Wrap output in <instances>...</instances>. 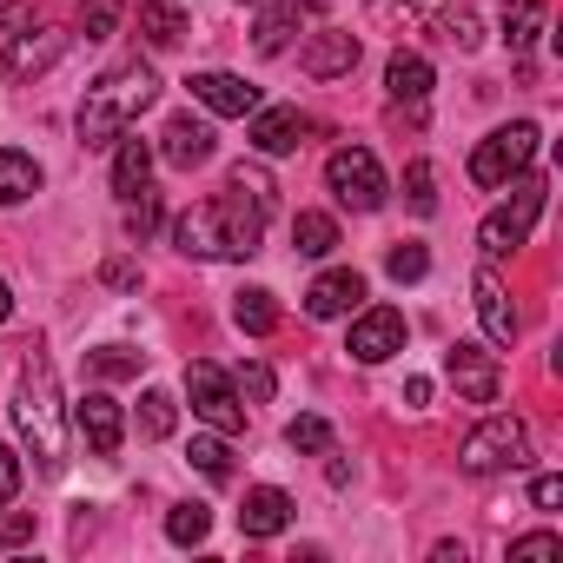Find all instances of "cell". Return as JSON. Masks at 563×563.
<instances>
[{"mask_svg": "<svg viewBox=\"0 0 563 563\" xmlns=\"http://www.w3.org/2000/svg\"><path fill=\"white\" fill-rule=\"evenodd\" d=\"M258 232H265V212H258L245 192L199 199L192 212L173 219V245H179L186 258H252V252H258Z\"/></svg>", "mask_w": 563, "mask_h": 563, "instance_id": "6da1fadb", "label": "cell"}, {"mask_svg": "<svg viewBox=\"0 0 563 563\" xmlns=\"http://www.w3.org/2000/svg\"><path fill=\"white\" fill-rule=\"evenodd\" d=\"M159 100V80H153V67H140V60H126V67H107L93 87H87V100H80V146H113L146 107Z\"/></svg>", "mask_w": 563, "mask_h": 563, "instance_id": "7a4b0ae2", "label": "cell"}, {"mask_svg": "<svg viewBox=\"0 0 563 563\" xmlns=\"http://www.w3.org/2000/svg\"><path fill=\"white\" fill-rule=\"evenodd\" d=\"M14 424L21 438L34 444L41 471L60 477V457H67V431H60V391H54V365L41 352H27V372H21V391H14Z\"/></svg>", "mask_w": 563, "mask_h": 563, "instance_id": "3957f363", "label": "cell"}, {"mask_svg": "<svg viewBox=\"0 0 563 563\" xmlns=\"http://www.w3.org/2000/svg\"><path fill=\"white\" fill-rule=\"evenodd\" d=\"M543 199H550V186L530 173V179H517V192H510V206H497L484 225H477V245H484V258H504V252H517L523 239H530V225L543 219Z\"/></svg>", "mask_w": 563, "mask_h": 563, "instance_id": "277c9868", "label": "cell"}, {"mask_svg": "<svg viewBox=\"0 0 563 563\" xmlns=\"http://www.w3.org/2000/svg\"><path fill=\"white\" fill-rule=\"evenodd\" d=\"M530 457V431H523V418H484L471 438H464V471L471 477H490V471H517Z\"/></svg>", "mask_w": 563, "mask_h": 563, "instance_id": "5b68a950", "label": "cell"}, {"mask_svg": "<svg viewBox=\"0 0 563 563\" xmlns=\"http://www.w3.org/2000/svg\"><path fill=\"white\" fill-rule=\"evenodd\" d=\"M530 159H537V126L517 120V126H497L490 140H477V153H471V179H477V186H510Z\"/></svg>", "mask_w": 563, "mask_h": 563, "instance_id": "8992f818", "label": "cell"}, {"mask_svg": "<svg viewBox=\"0 0 563 563\" xmlns=\"http://www.w3.org/2000/svg\"><path fill=\"white\" fill-rule=\"evenodd\" d=\"M325 186H332L339 206H352V212H378V206H385V173H378V159H372L365 146H339V153L325 159Z\"/></svg>", "mask_w": 563, "mask_h": 563, "instance_id": "52a82bcc", "label": "cell"}, {"mask_svg": "<svg viewBox=\"0 0 563 563\" xmlns=\"http://www.w3.org/2000/svg\"><path fill=\"white\" fill-rule=\"evenodd\" d=\"M186 391H192V418H206L219 438H239L245 431V405H239V391L225 385V372L219 365H186Z\"/></svg>", "mask_w": 563, "mask_h": 563, "instance_id": "ba28073f", "label": "cell"}, {"mask_svg": "<svg viewBox=\"0 0 563 563\" xmlns=\"http://www.w3.org/2000/svg\"><path fill=\"white\" fill-rule=\"evenodd\" d=\"M444 372H451V385H457L464 405H497V391H504L497 358H490L484 345H471V339H457V345L444 352Z\"/></svg>", "mask_w": 563, "mask_h": 563, "instance_id": "9c48e42d", "label": "cell"}, {"mask_svg": "<svg viewBox=\"0 0 563 563\" xmlns=\"http://www.w3.org/2000/svg\"><path fill=\"white\" fill-rule=\"evenodd\" d=\"M345 352H352L358 365H385L391 352H405V312H391V306H372V312L352 325Z\"/></svg>", "mask_w": 563, "mask_h": 563, "instance_id": "30bf717a", "label": "cell"}, {"mask_svg": "<svg viewBox=\"0 0 563 563\" xmlns=\"http://www.w3.org/2000/svg\"><path fill=\"white\" fill-rule=\"evenodd\" d=\"M67 47H74V34H60V27L14 34V41H8V74H14V80H41V74H47Z\"/></svg>", "mask_w": 563, "mask_h": 563, "instance_id": "8fae6325", "label": "cell"}, {"mask_svg": "<svg viewBox=\"0 0 563 563\" xmlns=\"http://www.w3.org/2000/svg\"><path fill=\"white\" fill-rule=\"evenodd\" d=\"M74 424H80V438H87L93 457H113L120 438H126V418H120V405H113L107 391H87V398L74 405Z\"/></svg>", "mask_w": 563, "mask_h": 563, "instance_id": "7c38bea8", "label": "cell"}, {"mask_svg": "<svg viewBox=\"0 0 563 563\" xmlns=\"http://www.w3.org/2000/svg\"><path fill=\"white\" fill-rule=\"evenodd\" d=\"M186 87H192V100H199V107H212V113H225V120L258 113V87H252V80H239V74H192Z\"/></svg>", "mask_w": 563, "mask_h": 563, "instance_id": "4fadbf2b", "label": "cell"}, {"mask_svg": "<svg viewBox=\"0 0 563 563\" xmlns=\"http://www.w3.org/2000/svg\"><path fill=\"white\" fill-rule=\"evenodd\" d=\"M306 133H312V120H306L299 107H272V113H258V120H252V146H258L265 159L299 153V146H306Z\"/></svg>", "mask_w": 563, "mask_h": 563, "instance_id": "5bb4252c", "label": "cell"}, {"mask_svg": "<svg viewBox=\"0 0 563 563\" xmlns=\"http://www.w3.org/2000/svg\"><path fill=\"white\" fill-rule=\"evenodd\" d=\"M319 21V8H299V0H278V8H265L258 14V27H252V47L272 60V54H286L292 47V34H306Z\"/></svg>", "mask_w": 563, "mask_h": 563, "instance_id": "9a60e30c", "label": "cell"}, {"mask_svg": "<svg viewBox=\"0 0 563 563\" xmlns=\"http://www.w3.org/2000/svg\"><path fill=\"white\" fill-rule=\"evenodd\" d=\"M159 153H166V166L192 173V166H206V159H212V126H206V120H192V113H179V120H166Z\"/></svg>", "mask_w": 563, "mask_h": 563, "instance_id": "2e32d148", "label": "cell"}, {"mask_svg": "<svg viewBox=\"0 0 563 563\" xmlns=\"http://www.w3.org/2000/svg\"><path fill=\"white\" fill-rule=\"evenodd\" d=\"M358 299H365V278L345 265V272H325V278H312L306 312H312V319H345V312H358Z\"/></svg>", "mask_w": 563, "mask_h": 563, "instance_id": "e0dca14e", "label": "cell"}, {"mask_svg": "<svg viewBox=\"0 0 563 563\" xmlns=\"http://www.w3.org/2000/svg\"><path fill=\"white\" fill-rule=\"evenodd\" d=\"M286 523H292V497L286 490H272V484L245 490V504H239V530L245 537H278Z\"/></svg>", "mask_w": 563, "mask_h": 563, "instance_id": "ac0fdd59", "label": "cell"}, {"mask_svg": "<svg viewBox=\"0 0 563 563\" xmlns=\"http://www.w3.org/2000/svg\"><path fill=\"white\" fill-rule=\"evenodd\" d=\"M358 67V34H319L306 54H299V74H312V80H339V74H352Z\"/></svg>", "mask_w": 563, "mask_h": 563, "instance_id": "d6986e66", "label": "cell"}, {"mask_svg": "<svg viewBox=\"0 0 563 563\" xmlns=\"http://www.w3.org/2000/svg\"><path fill=\"white\" fill-rule=\"evenodd\" d=\"M385 87H391V100H405V107H424V100H431V60H424V54H391V67H385Z\"/></svg>", "mask_w": 563, "mask_h": 563, "instance_id": "ffe728a7", "label": "cell"}, {"mask_svg": "<svg viewBox=\"0 0 563 563\" xmlns=\"http://www.w3.org/2000/svg\"><path fill=\"white\" fill-rule=\"evenodd\" d=\"M477 319H484L490 345H510L517 339V312H510V299H504V286H497L490 272H477Z\"/></svg>", "mask_w": 563, "mask_h": 563, "instance_id": "44dd1931", "label": "cell"}, {"mask_svg": "<svg viewBox=\"0 0 563 563\" xmlns=\"http://www.w3.org/2000/svg\"><path fill=\"white\" fill-rule=\"evenodd\" d=\"M146 179H153V146H146V140H126V133H120V159H113V192H120V199H140V192H146Z\"/></svg>", "mask_w": 563, "mask_h": 563, "instance_id": "7402d4cb", "label": "cell"}, {"mask_svg": "<svg viewBox=\"0 0 563 563\" xmlns=\"http://www.w3.org/2000/svg\"><path fill=\"white\" fill-rule=\"evenodd\" d=\"M232 325H239V332H252V339L278 332V299H272L265 286H245V292L232 299Z\"/></svg>", "mask_w": 563, "mask_h": 563, "instance_id": "603a6c76", "label": "cell"}, {"mask_svg": "<svg viewBox=\"0 0 563 563\" xmlns=\"http://www.w3.org/2000/svg\"><path fill=\"white\" fill-rule=\"evenodd\" d=\"M140 34H146V47H179L186 34H192V21L179 14V8H159V0H146V8H140Z\"/></svg>", "mask_w": 563, "mask_h": 563, "instance_id": "cb8c5ba5", "label": "cell"}, {"mask_svg": "<svg viewBox=\"0 0 563 563\" xmlns=\"http://www.w3.org/2000/svg\"><path fill=\"white\" fill-rule=\"evenodd\" d=\"M543 34V0H504V41L510 54H530Z\"/></svg>", "mask_w": 563, "mask_h": 563, "instance_id": "d4e9b609", "label": "cell"}, {"mask_svg": "<svg viewBox=\"0 0 563 563\" xmlns=\"http://www.w3.org/2000/svg\"><path fill=\"white\" fill-rule=\"evenodd\" d=\"M27 192H41V159H27V153H0V206H21Z\"/></svg>", "mask_w": 563, "mask_h": 563, "instance_id": "484cf974", "label": "cell"}, {"mask_svg": "<svg viewBox=\"0 0 563 563\" xmlns=\"http://www.w3.org/2000/svg\"><path fill=\"white\" fill-rule=\"evenodd\" d=\"M292 245H299V258H325V252L339 245V225H332L325 212H299V219H292Z\"/></svg>", "mask_w": 563, "mask_h": 563, "instance_id": "4316f807", "label": "cell"}, {"mask_svg": "<svg viewBox=\"0 0 563 563\" xmlns=\"http://www.w3.org/2000/svg\"><path fill=\"white\" fill-rule=\"evenodd\" d=\"M173 424H179V405H173V391H146L140 398V438H173Z\"/></svg>", "mask_w": 563, "mask_h": 563, "instance_id": "83f0119b", "label": "cell"}, {"mask_svg": "<svg viewBox=\"0 0 563 563\" xmlns=\"http://www.w3.org/2000/svg\"><path fill=\"white\" fill-rule=\"evenodd\" d=\"M206 530H212V510L206 504H173L166 510V537L173 543H206Z\"/></svg>", "mask_w": 563, "mask_h": 563, "instance_id": "f1b7e54d", "label": "cell"}, {"mask_svg": "<svg viewBox=\"0 0 563 563\" xmlns=\"http://www.w3.org/2000/svg\"><path fill=\"white\" fill-rule=\"evenodd\" d=\"M232 192H245L258 212H272V206H278V186H272V173H265V166H245V159L232 166Z\"/></svg>", "mask_w": 563, "mask_h": 563, "instance_id": "f546056e", "label": "cell"}, {"mask_svg": "<svg viewBox=\"0 0 563 563\" xmlns=\"http://www.w3.org/2000/svg\"><path fill=\"white\" fill-rule=\"evenodd\" d=\"M186 457H192V471H199V477H212V484H225V477H232V451H225V438H192V451H186Z\"/></svg>", "mask_w": 563, "mask_h": 563, "instance_id": "4dcf8cb0", "label": "cell"}, {"mask_svg": "<svg viewBox=\"0 0 563 563\" xmlns=\"http://www.w3.org/2000/svg\"><path fill=\"white\" fill-rule=\"evenodd\" d=\"M431 186H438V179H431V159H411V166H405V199H411L418 219L438 212V192H431Z\"/></svg>", "mask_w": 563, "mask_h": 563, "instance_id": "1f68e13d", "label": "cell"}, {"mask_svg": "<svg viewBox=\"0 0 563 563\" xmlns=\"http://www.w3.org/2000/svg\"><path fill=\"white\" fill-rule=\"evenodd\" d=\"M385 272L398 278V286H411V278H424V272H431V252L405 239V245H391V252H385Z\"/></svg>", "mask_w": 563, "mask_h": 563, "instance_id": "d6a6232c", "label": "cell"}, {"mask_svg": "<svg viewBox=\"0 0 563 563\" xmlns=\"http://www.w3.org/2000/svg\"><path fill=\"white\" fill-rule=\"evenodd\" d=\"M140 358H146V352H126V345H100V352H87V365H93L100 378H133Z\"/></svg>", "mask_w": 563, "mask_h": 563, "instance_id": "836d02e7", "label": "cell"}, {"mask_svg": "<svg viewBox=\"0 0 563 563\" xmlns=\"http://www.w3.org/2000/svg\"><path fill=\"white\" fill-rule=\"evenodd\" d=\"M286 444L292 451H332V424L325 418H292L286 424Z\"/></svg>", "mask_w": 563, "mask_h": 563, "instance_id": "e575fe53", "label": "cell"}, {"mask_svg": "<svg viewBox=\"0 0 563 563\" xmlns=\"http://www.w3.org/2000/svg\"><path fill=\"white\" fill-rule=\"evenodd\" d=\"M543 556H563V537L556 530H537V537H517L510 543V563H543Z\"/></svg>", "mask_w": 563, "mask_h": 563, "instance_id": "d590c367", "label": "cell"}, {"mask_svg": "<svg viewBox=\"0 0 563 563\" xmlns=\"http://www.w3.org/2000/svg\"><path fill=\"white\" fill-rule=\"evenodd\" d=\"M113 27H120V0H93V8L80 14V34H87V41H107Z\"/></svg>", "mask_w": 563, "mask_h": 563, "instance_id": "8d00e7d4", "label": "cell"}, {"mask_svg": "<svg viewBox=\"0 0 563 563\" xmlns=\"http://www.w3.org/2000/svg\"><path fill=\"white\" fill-rule=\"evenodd\" d=\"M438 34H444V41H451V47H457V54H477V47H484V27H477V21H471V14H451V21H444V27H438Z\"/></svg>", "mask_w": 563, "mask_h": 563, "instance_id": "74e56055", "label": "cell"}, {"mask_svg": "<svg viewBox=\"0 0 563 563\" xmlns=\"http://www.w3.org/2000/svg\"><path fill=\"white\" fill-rule=\"evenodd\" d=\"M153 225H159V199H153V186H146L140 199H126V232H133V239H146Z\"/></svg>", "mask_w": 563, "mask_h": 563, "instance_id": "f35d334b", "label": "cell"}, {"mask_svg": "<svg viewBox=\"0 0 563 563\" xmlns=\"http://www.w3.org/2000/svg\"><path fill=\"white\" fill-rule=\"evenodd\" d=\"M21 497V457H14V444H0V504H14Z\"/></svg>", "mask_w": 563, "mask_h": 563, "instance_id": "ab89813d", "label": "cell"}, {"mask_svg": "<svg viewBox=\"0 0 563 563\" xmlns=\"http://www.w3.org/2000/svg\"><path fill=\"white\" fill-rule=\"evenodd\" d=\"M239 391H252V398L265 405V398H272V372H265V365H239Z\"/></svg>", "mask_w": 563, "mask_h": 563, "instance_id": "60d3db41", "label": "cell"}, {"mask_svg": "<svg viewBox=\"0 0 563 563\" xmlns=\"http://www.w3.org/2000/svg\"><path fill=\"white\" fill-rule=\"evenodd\" d=\"M530 504H537V510H556V504H563V477H537V484H530Z\"/></svg>", "mask_w": 563, "mask_h": 563, "instance_id": "b9f144b4", "label": "cell"}, {"mask_svg": "<svg viewBox=\"0 0 563 563\" xmlns=\"http://www.w3.org/2000/svg\"><path fill=\"white\" fill-rule=\"evenodd\" d=\"M107 286H120V292H126V286H140V265H126V258H113V265H107Z\"/></svg>", "mask_w": 563, "mask_h": 563, "instance_id": "7bdbcfd3", "label": "cell"}, {"mask_svg": "<svg viewBox=\"0 0 563 563\" xmlns=\"http://www.w3.org/2000/svg\"><path fill=\"white\" fill-rule=\"evenodd\" d=\"M405 405H431V378H411L405 385Z\"/></svg>", "mask_w": 563, "mask_h": 563, "instance_id": "ee69618b", "label": "cell"}, {"mask_svg": "<svg viewBox=\"0 0 563 563\" xmlns=\"http://www.w3.org/2000/svg\"><path fill=\"white\" fill-rule=\"evenodd\" d=\"M0 319H14V292H8V278H0Z\"/></svg>", "mask_w": 563, "mask_h": 563, "instance_id": "f6af8a7d", "label": "cell"}, {"mask_svg": "<svg viewBox=\"0 0 563 563\" xmlns=\"http://www.w3.org/2000/svg\"><path fill=\"white\" fill-rule=\"evenodd\" d=\"M411 8H444V0H411Z\"/></svg>", "mask_w": 563, "mask_h": 563, "instance_id": "bcb514c9", "label": "cell"}]
</instances>
